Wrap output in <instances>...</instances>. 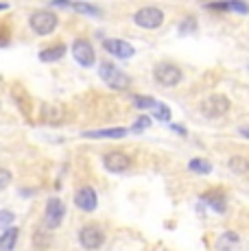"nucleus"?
<instances>
[{
    "mask_svg": "<svg viewBox=\"0 0 249 251\" xmlns=\"http://www.w3.org/2000/svg\"><path fill=\"white\" fill-rule=\"evenodd\" d=\"M153 76H155V81L160 85H164V88H173L181 81V70L179 66L175 64H169V61H164V64H157L155 70H153Z\"/></svg>",
    "mask_w": 249,
    "mask_h": 251,
    "instance_id": "2",
    "label": "nucleus"
},
{
    "mask_svg": "<svg viewBox=\"0 0 249 251\" xmlns=\"http://www.w3.org/2000/svg\"><path fill=\"white\" fill-rule=\"evenodd\" d=\"M241 136H245V138H249V127H241Z\"/></svg>",
    "mask_w": 249,
    "mask_h": 251,
    "instance_id": "29",
    "label": "nucleus"
},
{
    "mask_svg": "<svg viewBox=\"0 0 249 251\" xmlns=\"http://www.w3.org/2000/svg\"><path fill=\"white\" fill-rule=\"evenodd\" d=\"M103 164L109 173H124L129 166H131V157L123 151H112L103 157Z\"/></svg>",
    "mask_w": 249,
    "mask_h": 251,
    "instance_id": "10",
    "label": "nucleus"
},
{
    "mask_svg": "<svg viewBox=\"0 0 249 251\" xmlns=\"http://www.w3.org/2000/svg\"><path fill=\"white\" fill-rule=\"evenodd\" d=\"M195 31H197V20H195L193 16L184 18V22L179 24V33H181V35H188V33H195Z\"/></svg>",
    "mask_w": 249,
    "mask_h": 251,
    "instance_id": "21",
    "label": "nucleus"
},
{
    "mask_svg": "<svg viewBox=\"0 0 249 251\" xmlns=\"http://www.w3.org/2000/svg\"><path fill=\"white\" fill-rule=\"evenodd\" d=\"M28 24H31L33 33H37V35H49L57 26V16L50 11H35L28 18Z\"/></svg>",
    "mask_w": 249,
    "mask_h": 251,
    "instance_id": "4",
    "label": "nucleus"
},
{
    "mask_svg": "<svg viewBox=\"0 0 249 251\" xmlns=\"http://www.w3.org/2000/svg\"><path fill=\"white\" fill-rule=\"evenodd\" d=\"M153 116H155L160 123H171V109H169V105L155 103V107H153Z\"/></svg>",
    "mask_w": 249,
    "mask_h": 251,
    "instance_id": "19",
    "label": "nucleus"
},
{
    "mask_svg": "<svg viewBox=\"0 0 249 251\" xmlns=\"http://www.w3.org/2000/svg\"><path fill=\"white\" fill-rule=\"evenodd\" d=\"M151 127V118H147V116H142V118L136 120V125H133V131H145V129Z\"/></svg>",
    "mask_w": 249,
    "mask_h": 251,
    "instance_id": "27",
    "label": "nucleus"
},
{
    "mask_svg": "<svg viewBox=\"0 0 249 251\" xmlns=\"http://www.w3.org/2000/svg\"><path fill=\"white\" fill-rule=\"evenodd\" d=\"M66 48L64 44H57V46H49V48H44V50L40 52V59L44 61V64H50V61H59L61 57L66 55Z\"/></svg>",
    "mask_w": 249,
    "mask_h": 251,
    "instance_id": "14",
    "label": "nucleus"
},
{
    "mask_svg": "<svg viewBox=\"0 0 249 251\" xmlns=\"http://www.w3.org/2000/svg\"><path fill=\"white\" fill-rule=\"evenodd\" d=\"M133 103H136L138 109H153L157 100L151 99V96H136V99H133Z\"/></svg>",
    "mask_w": 249,
    "mask_h": 251,
    "instance_id": "22",
    "label": "nucleus"
},
{
    "mask_svg": "<svg viewBox=\"0 0 249 251\" xmlns=\"http://www.w3.org/2000/svg\"><path fill=\"white\" fill-rule=\"evenodd\" d=\"M103 46L107 52H112L114 57H121V59H131L133 52H136L129 42H123V40H105Z\"/></svg>",
    "mask_w": 249,
    "mask_h": 251,
    "instance_id": "11",
    "label": "nucleus"
},
{
    "mask_svg": "<svg viewBox=\"0 0 249 251\" xmlns=\"http://www.w3.org/2000/svg\"><path fill=\"white\" fill-rule=\"evenodd\" d=\"M133 22L140 28H157L162 22H164V13L157 7H142L136 11L133 16Z\"/></svg>",
    "mask_w": 249,
    "mask_h": 251,
    "instance_id": "6",
    "label": "nucleus"
},
{
    "mask_svg": "<svg viewBox=\"0 0 249 251\" xmlns=\"http://www.w3.org/2000/svg\"><path fill=\"white\" fill-rule=\"evenodd\" d=\"M201 112L208 118H219V116H225L229 112V100L225 99L223 94H212L201 103Z\"/></svg>",
    "mask_w": 249,
    "mask_h": 251,
    "instance_id": "7",
    "label": "nucleus"
},
{
    "mask_svg": "<svg viewBox=\"0 0 249 251\" xmlns=\"http://www.w3.org/2000/svg\"><path fill=\"white\" fill-rule=\"evenodd\" d=\"M238 245V234L236 231H225L221 238L217 240V251H232Z\"/></svg>",
    "mask_w": 249,
    "mask_h": 251,
    "instance_id": "15",
    "label": "nucleus"
},
{
    "mask_svg": "<svg viewBox=\"0 0 249 251\" xmlns=\"http://www.w3.org/2000/svg\"><path fill=\"white\" fill-rule=\"evenodd\" d=\"M59 118H61V109H52L50 105H44V120L46 123L55 125V123H59Z\"/></svg>",
    "mask_w": 249,
    "mask_h": 251,
    "instance_id": "23",
    "label": "nucleus"
},
{
    "mask_svg": "<svg viewBox=\"0 0 249 251\" xmlns=\"http://www.w3.org/2000/svg\"><path fill=\"white\" fill-rule=\"evenodd\" d=\"M75 205L79 207V210H83V212H94L97 210L99 197H97V192H94V188H90V186L79 188L76 195H75Z\"/></svg>",
    "mask_w": 249,
    "mask_h": 251,
    "instance_id": "9",
    "label": "nucleus"
},
{
    "mask_svg": "<svg viewBox=\"0 0 249 251\" xmlns=\"http://www.w3.org/2000/svg\"><path fill=\"white\" fill-rule=\"evenodd\" d=\"M16 221V214L9 210H2L0 212V227H11V223Z\"/></svg>",
    "mask_w": 249,
    "mask_h": 251,
    "instance_id": "25",
    "label": "nucleus"
},
{
    "mask_svg": "<svg viewBox=\"0 0 249 251\" xmlns=\"http://www.w3.org/2000/svg\"><path fill=\"white\" fill-rule=\"evenodd\" d=\"M227 11L249 13V4H245V2H238V0H227Z\"/></svg>",
    "mask_w": 249,
    "mask_h": 251,
    "instance_id": "24",
    "label": "nucleus"
},
{
    "mask_svg": "<svg viewBox=\"0 0 249 251\" xmlns=\"http://www.w3.org/2000/svg\"><path fill=\"white\" fill-rule=\"evenodd\" d=\"M171 129H173V131H177L179 136H186V129H184V127H179V125H171Z\"/></svg>",
    "mask_w": 249,
    "mask_h": 251,
    "instance_id": "28",
    "label": "nucleus"
},
{
    "mask_svg": "<svg viewBox=\"0 0 249 251\" xmlns=\"http://www.w3.org/2000/svg\"><path fill=\"white\" fill-rule=\"evenodd\" d=\"M203 201L210 205V210L219 212V214H223L227 210V199H225V192L221 190H208L203 195Z\"/></svg>",
    "mask_w": 249,
    "mask_h": 251,
    "instance_id": "12",
    "label": "nucleus"
},
{
    "mask_svg": "<svg viewBox=\"0 0 249 251\" xmlns=\"http://www.w3.org/2000/svg\"><path fill=\"white\" fill-rule=\"evenodd\" d=\"M18 236H20V229L18 227H7L0 234V251H13V247H16L18 243Z\"/></svg>",
    "mask_w": 249,
    "mask_h": 251,
    "instance_id": "13",
    "label": "nucleus"
},
{
    "mask_svg": "<svg viewBox=\"0 0 249 251\" xmlns=\"http://www.w3.org/2000/svg\"><path fill=\"white\" fill-rule=\"evenodd\" d=\"M188 168L195 173H199V175H208V173L212 171V164H208L205 160H193L188 164Z\"/></svg>",
    "mask_w": 249,
    "mask_h": 251,
    "instance_id": "20",
    "label": "nucleus"
},
{
    "mask_svg": "<svg viewBox=\"0 0 249 251\" xmlns=\"http://www.w3.org/2000/svg\"><path fill=\"white\" fill-rule=\"evenodd\" d=\"M11 179H13V175L7 171V168H0V190H4V188L11 183Z\"/></svg>",
    "mask_w": 249,
    "mask_h": 251,
    "instance_id": "26",
    "label": "nucleus"
},
{
    "mask_svg": "<svg viewBox=\"0 0 249 251\" xmlns=\"http://www.w3.org/2000/svg\"><path fill=\"white\" fill-rule=\"evenodd\" d=\"M99 76L112 90H124L129 83H131V79H129V76L124 75L118 66H114L112 61H103V64L99 66Z\"/></svg>",
    "mask_w": 249,
    "mask_h": 251,
    "instance_id": "1",
    "label": "nucleus"
},
{
    "mask_svg": "<svg viewBox=\"0 0 249 251\" xmlns=\"http://www.w3.org/2000/svg\"><path fill=\"white\" fill-rule=\"evenodd\" d=\"M73 57L79 61L83 68H90V66L97 61V55H94V48L88 40H76L73 44Z\"/></svg>",
    "mask_w": 249,
    "mask_h": 251,
    "instance_id": "8",
    "label": "nucleus"
},
{
    "mask_svg": "<svg viewBox=\"0 0 249 251\" xmlns=\"http://www.w3.org/2000/svg\"><path fill=\"white\" fill-rule=\"evenodd\" d=\"M7 9H9L7 2H0V11H7Z\"/></svg>",
    "mask_w": 249,
    "mask_h": 251,
    "instance_id": "30",
    "label": "nucleus"
},
{
    "mask_svg": "<svg viewBox=\"0 0 249 251\" xmlns=\"http://www.w3.org/2000/svg\"><path fill=\"white\" fill-rule=\"evenodd\" d=\"M66 216V205L61 199H57V197H50L49 201H46V212H44V225L49 229H55L61 225V221H64Z\"/></svg>",
    "mask_w": 249,
    "mask_h": 251,
    "instance_id": "5",
    "label": "nucleus"
},
{
    "mask_svg": "<svg viewBox=\"0 0 249 251\" xmlns=\"http://www.w3.org/2000/svg\"><path fill=\"white\" fill-rule=\"evenodd\" d=\"M229 171H234L236 175H245L249 171V160L243 155H234L232 160H229Z\"/></svg>",
    "mask_w": 249,
    "mask_h": 251,
    "instance_id": "17",
    "label": "nucleus"
},
{
    "mask_svg": "<svg viewBox=\"0 0 249 251\" xmlns=\"http://www.w3.org/2000/svg\"><path fill=\"white\" fill-rule=\"evenodd\" d=\"M127 129H100V131H85V138H123Z\"/></svg>",
    "mask_w": 249,
    "mask_h": 251,
    "instance_id": "16",
    "label": "nucleus"
},
{
    "mask_svg": "<svg viewBox=\"0 0 249 251\" xmlns=\"http://www.w3.org/2000/svg\"><path fill=\"white\" fill-rule=\"evenodd\" d=\"M79 243L83 249L97 251L103 247V243H105V231L100 229V225H94V223L85 225V227L79 231Z\"/></svg>",
    "mask_w": 249,
    "mask_h": 251,
    "instance_id": "3",
    "label": "nucleus"
},
{
    "mask_svg": "<svg viewBox=\"0 0 249 251\" xmlns=\"http://www.w3.org/2000/svg\"><path fill=\"white\" fill-rule=\"evenodd\" d=\"M70 9H75V11H79V13H85V16H94V18H99V16H100V9H99V7H94V4L70 2Z\"/></svg>",
    "mask_w": 249,
    "mask_h": 251,
    "instance_id": "18",
    "label": "nucleus"
}]
</instances>
